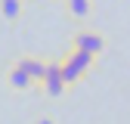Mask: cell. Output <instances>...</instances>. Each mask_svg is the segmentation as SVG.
<instances>
[{
  "label": "cell",
  "instance_id": "cell-5",
  "mask_svg": "<svg viewBox=\"0 0 130 124\" xmlns=\"http://www.w3.org/2000/svg\"><path fill=\"white\" fill-rule=\"evenodd\" d=\"M15 65H19L34 84H40V78H43V68H46V59H40V56H19L15 59Z\"/></svg>",
  "mask_w": 130,
  "mask_h": 124
},
{
  "label": "cell",
  "instance_id": "cell-2",
  "mask_svg": "<svg viewBox=\"0 0 130 124\" xmlns=\"http://www.w3.org/2000/svg\"><path fill=\"white\" fill-rule=\"evenodd\" d=\"M74 50L96 59V56L105 53V37L99 34V31H93V28H80L77 34H74Z\"/></svg>",
  "mask_w": 130,
  "mask_h": 124
},
{
  "label": "cell",
  "instance_id": "cell-6",
  "mask_svg": "<svg viewBox=\"0 0 130 124\" xmlns=\"http://www.w3.org/2000/svg\"><path fill=\"white\" fill-rule=\"evenodd\" d=\"M65 9H68V16H71V19L84 22L87 16L93 12V0H65Z\"/></svg>",
  "mask_w": 130,
  "mask_h": 124
},
{
  "label": "cell",
  "instance_id": "cell-7",
  "mask_svg": "<svg viewBox=\"0 0 130 124\" xmlns=\"http://www.w3.org/2000/svg\"><path fill=\"white\" fill-rule=\"evenodd\" d=\"M25 9V0H0V16H3L6 22H15Z\"/></svg>",
  "mask_w": 130,
  "mask_h": 124
},
{
  "label": "cell",
  "instance_id": "cell-1",
  "mask_svg": "<svg viewBox=\"0 0 130 124\" xmlns=\"http://www.w3.org/2000/svg\"><path fill=\"white\" fill-rule=\"evenodd\" d=\"M90 68H93V56L77 53V50H71L65 59H59V74H62L65 87H71V84H77V81H84V78L90 74Z\"/></svg>",
  "mask_w": 130,
  "mask_h": 124
},
{
  "label": "cell",
  "instance_id": "cell-4",
  "mask_svg": "<svg viewBox=\"0 0 130 124\" xmlns=\"http://www.w3.org/2000/svg\"><path fill=\"white\" fill-rule=\"evenodd\" d=\"M3 81H6V87H9V90H15V93H28L31 87H34V81H31V78H28L19 65H15V62L3 71Z\"/></svg>",
  "mask_w": 130,
  "mask_h": 124
},
{
  "label": "cell",
  "instance_id": "cell-3",
  "mask_svg": "<svg viewBox=\"0 0 130 124\" xmlns=\"http://www.w3.org/2000/svg\"><path fill=\"white\" fill-rule=\"evenodd\" d=\"M40 87H43V93L50 99H59L65 90V81H62V74H59V59H46V68H43V78H40Z\"/></svg>",
  "mask_w": 130,
  "mask_h": 124
},
{
  "label": "cell",
  "instance_id": "cell-8",
  "mask_svg": "<svg viewBox=\"0 0 130 124\" xmlns=\"http://www.w3.org/2000/svg\"><path fill=\"white\" fill-rule=\"evenodd\" d=\"M34 124H56V121H53V118H50V115H40V118H37V121H34Z\"/></svg>",
  "mask_w": 130,
  "mask_h": 124
}]
</instances>
